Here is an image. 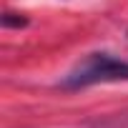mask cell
I'll list each match as a JSON object with an SVG mask.
<instances>
[{"label":"cell","mask_w":128,"mask_h":128,"mask_svg":"<svg viewBox=\"0 0 128 128\" xmlns=\"http://www.w3.org/2000/svg\"><path fill=\"white\" fill-rule=\"evenodd\" d=\"M118 80H128V63L110 53H90L58 86L68 90H78L96 83H118Z\"/></svg>","instance_id":"cell-1"},{"label":"cell","mask_w":128,"mask_h":128,"mask_svg":"<svg viewBox=\"0 0 128 128\" xmlns=\"http://www.w3.org/2000/svg\"><path fill=\"white\" fill-rule=\"evenodd\" d=\"M25 23H28L25 18H10V13L3 18V25H25Z\"/></svg>","instance_id":"cell-2"}]
</instances>
